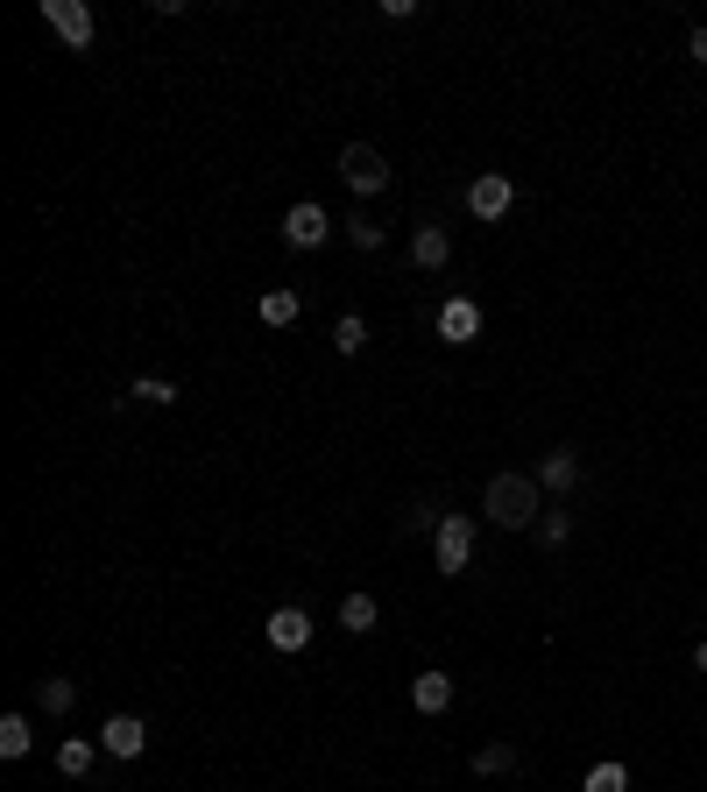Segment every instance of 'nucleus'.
<instances>
[{"label":"nucleus","instance_id":"obj_1","mask_svg":"<svg viewBox=\"0 0 707 792\" xmlns=\"http://www.w3.org/2000/svg\"><path fill=\"white\" fill-rule=\"evenodd\" d=\"M482 517H488L495 531H538V517H545L538 474H495L488 495H482Z\"/></svg>","mask_w":707,"mask_h":792},{"label":"nucleus","instance_id":"obj_2","mask_svg":"<svg viewBox=\"0 0 707 792\" xmlns=\"http://www.w3.org/2000/svg\"><path fill=\"white\" fill-rule=\"evenodd\" d=\"M474 538H482V524H474L467 510H446V517H438V531H432L438 573H467V567H474Z\"/></svg>","mask_w":707,"mask_h":792},{"label":"nucleus","instance_id":"obj_3","mask_svg":"<svg viewBox=\"0 0 707 792\" xmlns=\"http://www.w3.org/2000/svg\"><path fill=\"white\" fill-rule=\"evenodd\" d=\"M340 178H347L354 199H375V191H390V157L375 142H347L340 149Z\"/></svg>","mask_w":707,"mask_h":792},{"label":"nucleus","instance_id":"obj_4","mask_svg":"<svg viewBox=\"0 0 707 792\" xmlns=\"http://www.w3.org/2000/svg\"><path fill=\"white\" fill-rule=\"evenodd\" d=\"M43 22L64 36L71 50H92V36H100V14H92L85 0H43Z\"/></svg>","mask_w":707,"mask_h":792},{"label":"nucleus","instance_id":"obj_5","mask_svg":"<svg viewBox=\"0 0 707 792\" xmlns=\"http://www.w3.org/2000/svg\"><path fill=\"white\" fill-rule=\"evenodd\" d=\"M509 205H517V184H509L503 178V170H482V178H474L467 184V212H474V220H509Z\"/></svg>","mask_w":707,"mask_h":792},{"label":"nucleus","instance_id":"obj_6","mask_svg":"<svg viewBox=\"0 0 707 792\" xmlns=\"http://www.w3.org/2000/svg\"><path fill=\"white\" fill-rule=\"evenodd\" d=\"M326 234H333L326 205H312V199H304V205L283 212V241H291V248H326Z\"/></svg>","mask_w":707,"mask_h":792},{"label":"nucleus","instance_id":"obj_7","mask_svg":"<svg viewBox=\"0 0 707 792\" xmlns=\"http://www.w3.org/2000/svg\"><path fill=\"white\" fill-rule=\"evenodd\" d=\"M100 750H107V758H142V750H149L142 714H107V722H100Z\"/></svg>","mask_w":707,"mask_h":792},{"label":"nucleus","instance_id":"obj_8","mask_svg":"<svg viewBox=\"0 0 707 792\" xmlns=\"http://www.w3.org/2000/svg\"><path fill=\"white\" fill-rule=\"evenodd\" d=\"M538 489H545L552 502L573 495V489H580V453H573V447H552V453L538 460Z\"/></svg>","mask_w":707,"mask_h":792},{"label":"nucleus","instance_id":"obj_9","mask_svg":"<svg viewBox=\"0 0 707 792\" xmlns=\"http://www.w3.org/2000/svg\"><path fill=\"white\" fill-rule=\"evenodd\" d=\"M474 333H482V304H474V298H446V304H438V340H446V347H467Z\"/></svg>","mask_w":707,"mask_h":792},{"label":"nucleus","instance_id":"obj_10","mask_svg":"<svg viewBox=\"0 0 707 792\" xmlns=\"http://www.w3.org/2000/svg\"><path fill=\"white\" fill-rule=\"evenodd\" d=\"M304 644H312V615H304L297 602L270 609V651H304Z\"/></svg>","mask_w":707,"mask_h":792},{"label":"nucleus","instance_id":"obj_11","mask_svg":"<svg viewBox=\"0 0 707 792\" xmlns=\"http://www.w3.org/2000/svg\"><path fill=\"white\" fill-rule=\"evenodd\" d=\"M411 262H417V269H446V262H453V234H446L438 220H425V227L411 234Z\"/></svg>","mask_w":707,"mask_h":792},{"label":"nucleus","instance_id":"obj_12","mask_svg":"<svg viewBox=\"0 0 707 792\" xmlns=\"http://www.w3.org/2000/svg\"><path fill=\"white\" fill-rule=\"evenodd\" d=\"M411 708H417V714H446V708H453V680H446L438 665L417 672V680H411Z\"/></svg>","mask_w":707,"mask_h":792},{"label":"nucleus","instance_id":"obj_13","mask_svg":"<svg viewBox=\"0 0 707 792\" xmlns=\"http://www.w3.org/2000/svg\"><path fill=\"white\" fill-rule=\"evenodd\" d=\"M297 312H304V298L291 291V283L262 291V304H255V319H262V325H297Z\"/></svg>","mask_w":707,"mask_h":792},{"label":"nucleus","instance_id":"obj_14","mask_svg":"<svg viewBox=\"0 0 707 792\" xmlns=\"http://www.w3.org/2000/svg\"><path fill=\"white\" fill-rule=\"evenodd\" d=\"M375 623H382L375 594H347V602H340V630H347V636H368Z\"/></svg>","mask_w":707,"mask_h":792},{"label":"nucleus","instance_id":"obj_15","mask_svg":"<svg viewBox=\"0 0 707 792\" xmlns=\"http://www.w3.org/2000/svg\"><path fill=\"white\" fill-rule=\"evenodd\" d=\"M29 750H36L29 714H0V758H29Z\"/></svg>","mask_w":707,"mask_h":792},{"label":"nucleus","instance_id":"obj_16","mask_svg":"<svg viewBox=\"0 0 707 792\" xmlns=\"http://www.w3.org/2000/svg\"><path fill=\"white\" fill-rule=\"evenodd\" d=\"M92 758H100V750H92L85 736H71V743H57V771H64V779H85V771H92Z\"/></svg>","mask_w":707,"mask_h":792},{"label":"nucleus","instance_id":"obj_17","mask_svg":"<svg viewBox=\"0 0 707 792\" xmlns=\"http://www.w3.org/2000/svg\"><path fill=\"white\" fill-rule=\"evenodd\" d=\"M503 771H517V750H509V743L474 750V779H503Z\"/></svg>","mask_w":707,"mask_h":792},{"label":"nucleus","instance_id":"obj_18","mask_svg":"<svg viewBox=\"0 0 707 792\" xmlns=\"http://www.w3.org/2000/svg\"><path fill=\"white\" fill-rule=\"evenodd\" d=\"M361 347H368V319L347 312V319L333 325V354H361Z\"/></svg>","mask_w":707,"mask_h":792},{"label":"nucleus","instance_id":"obj_19","mask_svg":"<svg viewBox=\"0 0 707 792\" xmlns=\"http://www.w3.org/2000/svg\"><path fill=\"white\" fill-rule=\"evenodd\" d=\"M580 792H629V771H623L616 758H608V764H595V771L580 779Z\"/></svg>","mask_w":707,"mask_h":792},{"label":"nucleus","instance_id":"obj_20","mask_svg":"<svg viewBox=\"0 0 707 792\" xmlns=\"http://www.w3.org/2000/svg\"><path fill=\"white\" fill-rule=\"evenodd\" d=\"M566 538H573V517H566V510H559V502H552V510H545V517H538V545H545V552H552V545H566Z\"/></svg>","mask_w":707,"mask_h":792},{"label":"nucleus","instance_id":"obj_21","mask_svg":"<svg viewBox=\"0 0 707 792\" xmlns=\"http://www.w3.org/2000/svg\"><path fill=\"white\" fill-rule=\"evenodd\" d=\"M36 693H43V714H71V708H79V686H71V680H43Z\"/></svg>","mask_w":707,"mask_h":792},{"label":"nucleus","instance_id":"obj_22","mask_svg":"<svg viewBox=\"0 0 707 792\" xmlns=\"http://www.w3.org/2000/svg\"><path fill=\"white\" fill-rule=\"evenodd\" d=\"M340 227H347V241L361 248V255H375V248H382V227L368 220V212H354V220H340Z\"/></svg>","mask_w":707,"mask_h":792},{"label":"nucleus","instance_id":"obj_23","mask_svg":"<svg viewBox=\"0 0 707 792\" xmlns=\"http://www.w3.org/2000/svg\"><path fill=\"white\" fill-rule=\"evenodd\" d=\"M128 397H142V403H156V411H163V403H178V382H163V375H142Z\"/></svg>","mask_w":707,"mask_h":792},{"label":"nucleus","instance_id":"obj_24","mask_svg":"<svg viewBox=\"0 0 707 792\" xmlns=\"http://www.w3.org/2000/svg\"><path fill=\"white\" fill-rule=\"evenodd\" d=\"M438 517H446L438 502H411V517H404V524H411V531H438Z\"/></svg>","mask_w":707,"mask_h":792},{"label":"nucleus","instance_id":"obj_25","mask_svg":"<svg viewBox=\"0 0 707 792\" xmlns=\"http://www.w3.org/2000/svg\"><path fill=\"white\" fill-rule=\"evenodd\" d=\"M686 50H694V64H707V22H700L694 36H686Z\"/></svg>","mask_w":707,"mask_h":792},{"label":"nucleus","instance_id":"obj_26","mask_svg":"<svg viewBox=\"0 0 707 792\" xmlns=\"http://www.w3.org/2000/svg\"><path fill=\"white\" fill-rule=\"evenodd\" d=\"M694 665H700V672H707V636H700V651H694Z\"/></svg>","mask_w":707,"mask_h":792}]
</instances>
